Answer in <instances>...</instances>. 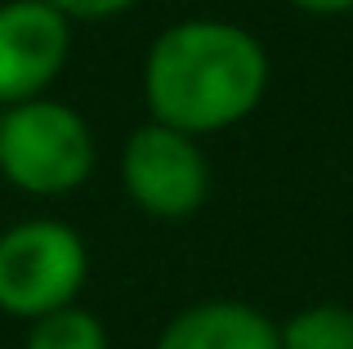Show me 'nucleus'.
Here are the masks:
<instances>
[{
    "instance_id": "7",
    "label": "nucleus",
    "mask_w": 353,
    "mask_h": 349,
    "mask_svg": "<svg viewBox=\"0 0 353 349\" xmlns=\"http://www.w3.org/2000/svg\"><path fill=\"white\" fill-rule=\"evenodd\" d=\"M282 349H353V309L349 305H309L282 327Z\"/></svg>"
},
{
    "instance_id": "4",
    "label": "nucleus",
    "mask_w": 353,
    "mask_h": 349,
    "mask_svg": "<svg viewBox=\"0 0 353 349\" xmlns=\"http://www.w3.org/2000/svg\"><path fill=\"white\" fill-rule=\"evenodd\" d=\"M121 183L130 201L157 219H188L210 192V166L197 139L161 121L139 126L121 152Z\"/></svg>"
},
{
    "instance_id": "3",
    "label": "nucleus",
    "mask_w": 353,
    "mask_h": 349,
    "mask_svg": "<svg viewBox=\"0 0 353 349\" xmlns=\"http://www.w3.org/2000/svg\"><path fill=\"white\" fill-rule=\"evenodd\" d=\"M85 273V242L63 219H23L0 233V309L5 314L36 323L77 305Z\"/></svg>"
},
{
    "instance_id": "10",
    "label": "nucleus",
    "mask_w": 353,
    "mask_h": 349,
    "mask_svg": "<svg viewBox=\"0 0 353 349\" xmlns=\"http://www.w3.org/2000/svg\"><path fill=\"white\" fill-rule=\"evenodd\" d=\"M295 9H304V14L313 18H336V14H353V0H291Z\"/></svg>"
},
{
    "instance_id": "5",
    "label": "nucleus",
    "mask_w": 353,
    "mask_h": 349,
    "mask_svg": "<svg viewBox=\"0 0 353 349\" xmlns=\"http://www.w3.org/2000/svg\"><path fill=\"white\" fill-rule=\"evenodd\" d=\"M72 50V23L45 0L0 5V103L18 108L45 99Z\"/></svg>"
},
{
    "instance_id": "8",
    "label": "nucleus",
    "mask_w": 353,
    "mask_h": 349,
    "mask_svg": "<svg viewBox=\"0 0 353 349\" xmlns=\"http://www.w3.org/2000/svg\"><path fill=\"white\" fill-rule=\"evenodd\" d=\"M23 349H112V345H108V327L90 309L68 305L50 318H36Z\"/></svg>"
},
{
    "instance_id": "2",
    "label": "nucleus",
    "mask_w": 353,
    "mask_h": 349,
    "mask_svg": "<svg viewBox=\"0 0 353 349\" xmlns=\"http://www.w3.org/2000/svg\"><path fill=\"white\" fill-rule=\"evenodd\" d=\"M94 134L77 108L32 99L0 112V174L32 197H59L90 179Z\"/></svg>"
},
{
    "instance_id": "9",
    "label": "nucleus",
    "mask_w": 353,
    "mask_h": 349,
    "mask_svg": "<svg viewBox=\"0 0 353 349\" xmlns=\"http://www.w3.org/2000/svg\"><path fill=\"white\" fill-rule=\"evenodd\" d=\"M50 9H59L63 18H77V23H94V18H112V14H125L130 5H139V0H45Z\"/></svg>"
},
{
    "instance_id": "1",
    "label": "nucleus",
    "mask_w": 353,
    "mask_h": 349,
    "mask_svg": "<svg viewBox=\"0 0 353 349\" xmlns=\"http://www.w3.org/2000/svg\"><path fill=\"white\" fill-rule=\"evenodd\" d=\"M268 90V54L246 27L188 18L165 27L143 59L152 121L179 134H219L246 121Z\"/></svg>"
},
{
    "instance_id": "6",
    "label": "nucleus",
    "mask_w": 353,
    "mask_h": 349,
    "mask_svg": "<svg viewBox=\"0 0 353 349\" xmlns=\"http://www.w3.org/2000/svg\"><path fill=\"white\" fill-rule=\"evenodd\" d=\"M157 349H282L277 323L241 300H201L174 314Z\"/></svg>"
}]
</instances>
